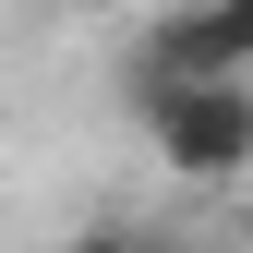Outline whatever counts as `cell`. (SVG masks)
Instances as JSON below:
<instances>
[{"label":"cell","instance_id":"obj_2","mask_svg":"<svg viewBox=\"0 0 253 253\" xmlns=\"http://www.w3.org/2000/svg\"><path fill=\"white\" fill-rule=\"evenodd\" d=\"M169 84H253V0H169L133 37V97Z\"/></svg>","mask_w":253,"mask_h":253},{"label":"cell","instance_id":"obj_1","mask_svg":"<svg viewBox=\"0 0 253 253\" xmlns=\"http://www.w3.org/2000/svg\"><path fill=\"white\" fill-rule=\"evenodd\" d=\"M133 121H145L157 169L193 193L253 181V84H169V97H133Z\"/></svg>","mask_w":253,"mask_h":253},{"label":"cell","instance_id":"obj_3","mask_svg":"<svg viewBox=\"0 0 253 253\" xmlns=\"http://www.w3.org/2000/svg\"><path fill=\"white\" fill-rule=\"evenodd\" d=\"M60 253H193V241H169V229H133V217H97V229H73Z\"/></svg>","mask_w":253,"mask_h":253}]
</instances>
